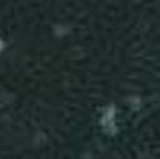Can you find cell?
Instances as JSON below:
<instances>
[{"instance_id": "1", "label": "cell", "mask_w": 160, "mask_h": 159, "mask_svg": "<svg viewBox=\"0 0 160 159\" xmlns=\"http://www.w3.org/2000/svg\"><path fill=\"white\" fill-rule=\"evenodd\" d=\"M113 108H109V112L104 115L103 117V125H104V131L109 132V133H113L116 132V128H114V123H113Z\"/></svg>"}, {"instance_id": "2", "label": "cell", "mask_w": 160, "mask_h": 159, "mask_svg": "<svg viewBox=\"0 0 160 159\" xmlns=\"http://www.w3.org/2000/svg\"><path fill=\"white\" fill-rule=\"evenodd\" d=\"M2 48H3V43H2V42H0V50H2Z\"/></svg>"}]
</instances>
